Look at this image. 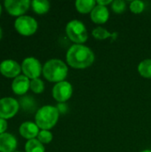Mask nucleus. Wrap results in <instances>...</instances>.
Wrapping results in <instances>:
<instances>
[{
    "mask_svg": "<svg viewBox=\"0 0 151 152\" xmlns=\"http://www.w3.org/2000/svg\"><path fill=\"white\" fill-rule=\"evenodd\" d=\"M68 64L74 69H85L94 61V53L84 45L75 44L69 47L66 55Z\"/></svg>",
    "mask_w": 151,
    "mask_h": 152,
    "instance_id": "obj_1",
    "label": "nucleus"
},
{
    "mask_svg": "<svg viewBox=\"0 0 151 152\" xmlns=\"http://www.w3.org/2000/svg\"><path fill=\"white\" fill-rule=\"evenodd\" d=\"M68 66L61 60L52 59L46 61L43 67V75L50 82L59 83L65 81L68 76Z\"/></svg>",
    "mask_w": 151,
    "mask_h": 152,
    "instance_id": "obj_2",
    "label": "nucleus"
},
{
    "mask_svg": "<svg viewBox=\"0 0 151 152\" xmlns=\"http://www.w3.org/2000/svg\"><path fill=\"white\" fill-rule=\"evenodd\" d=\"M60 113L56 107L45 105L40 108L35 116V121L41 130H50L58 122Z\"/></svg>",
    "mask_w": 151,
    "mask_h": 152,
    "instance_id": "obj_3",
    "label": "nucleus"
},
{
    "mask_svg": "<svg viewBox=\"0 0 151 152\" xmlns=\"http://www.w3.org/2000/svg\"><path fill=\"white\" fill-rule=\"evenodd\" d=\"M66 34L72 42L77 45H82L88 38V33L85 24L78 20H72L67 24Z\"/></svg>",
    "mask_w": 151,
    "mask_h": 152,
    "instance_id": "obj_4",
    "label": "nucleus"
},
{
    "mask_svg": "<svg viewBox=\"0 0 151 152\" xmlns=\"http://www.w3.org/2000/svg\"><path fill=\"white\" fill-rule=\"evenodd\" d=\"M15 29L22 36H31L33 35L37 29V22L36 20L28 15H23L18 17L14 22Z\"/></svg>",
    "mask_w": 151,
    "mask_h": 152,
    "instance_id": "obj_5",
    "label": "nucleus"
},
{
    "mask_svg": "<svg viewBox=\"0 0 151 152\" xmlns=\"http://www.w3.org/2000/svg\"><path fill=\"white\" fill-rule=\"evenodd\" d=\"M21 70L28 78L35 79L38 78L43 72V68L40 61L34 57L26 58L21 63Z\"/></svg>",
    "mask_w": 151,
    "mask_h": 152,
    "instance_id": "obj_6",
    "label": "nucleus"
},
{
    "mask_svg": "<svg viewBox=\"0 0 151 152\" xmlns=\"http://www.w3.org/2000/svg\"><path fill=\"white\" fill-rule=\"evenodd\" d=\"M20 108L17 100L12 97H4L0 99V118L9 119L14 117Z\"/></svg>",
    "mask_w": 151,
    "mask_h": 152,
    "instance_id": "obj_7",
    "label": "nucleus"
},
{
    "mask_svg": "<svg viewBox=\"0 0 151 152\" xmlns=\"http://www.w3.org/2000/svg\"><path fill=\"white\" fill-rule=\"evenodd\" d=\"M73 94L72 85L68 81L57 83L53 88V96L59 102L63 103L70 99Z\"/></svg>",
    "mask_w": 151,
    "mask_h": 152,
    "instance_id": "obj_8",
    "label": "nucleus"
},
{
    "mask_svg": "<svg viewBox=\"0 0 151 152\" xmlns=\"http://www.w3.org/2000/svg\"><path fill=\"white\" fill-rule=\"evenodd\" d=\"M31 2L29 0H5L4 6L9 14L12 16H23L28 10Z\"/></svg>",
    "mask_w": 151,
    "mask_h": 152,
    "instance_id": "obj_9",
    "label": "nucleus"
},
{
    "mask_svg": "<svg viewBox=\"0 0 151 152\" xmlns=\"http://www.w3.org/2000/svg\"><path fill=\"white\" fill-rule=\"evenodd\" d=\"M21 67L13 60H4L0 63V72L3 76L12 78L20 76Z\"/></svg>",
    "mask_w": 151,
    "mask_h": 152,
    "instance_id": "obj_10",
    "label": "nucleus"
},
{
    "mask_svg": "<svg viewBox=\"0 0 151 152\" xmlns=\"http://www.w3.org/2000/svg\"><path fill=\"white\" fill-rule=\"evenodd\" d=\"M30 88V81L29 78L24 75H20L15 77L12 84V89L15 94L22 95L25 94L28 90Z\"/></svg>",
    "mask_w": 151,
    "mask_h": 152,
    "instance_id": "obj_11",
    "label": "nucleus"
},
{
    "mask_svg": "<svg viewBox=\"0 0 151 152\" xmlns=\"http://www.w3.org/2000/svg\"><path fill=\"white\" fill-rule=\"evenodd\" d=\"M17 148L16 138L8 133L0 134V152H14Z\"/></svg>",
    "mask_w": 151,
    "mask_h": 152,
    "instance_id": "obj_12",
    "label": "nucleus"
},
{
    "mask_svg": "<svg viewBox=\"0 0 151 152\" xmlns=\"http://www.w3.org/2000/svg\"><path fill=\"white\" fill-rule=\"evenodd\" d=\"M20 134L23 138L28 139L29 141V140H32V139H35L36 137H37V135L39 134V127L37 126V125L36 123L27 121L20 125Z\"/></svg>",
    "mask_w": 151,
    "mask_h": 152,
    "instance_id": "obj_13",
    "label": "nucleus"
},
{
    "mask_svg": "<svg viewBox=\"0 0 151 152\" xmlns=\"http://www.w3.org/2000/svg\"><path fill=\"white\" fill-rule=\"evenodd\" d=\"M109 18V12L106 6L97 4L91 12V20L97 24H103L108 21Z\"/></svg>",
    "mask_w": 151,
    "mask_h": 152,
    "instance_id": "obj_14",
    "label": "nucleus"
},
{
    "mask_svg": "<svg viewBox=\"0 0 151 152\" xmlns=\"http://www.w3.org/2000/svg\"><path fill=\"white\" fill-rule=\"evenodd\" d=\"M96 2L93 0H77L76 2V8L80 13H91L96 6Z\"/></svg>",
    "mask_w": 151,
    "mask_h": 152,
    "instance_id": "obj_15",
    "label": "nucleus"
},
{
    "mask_svg": "<svg viewBox=\"0 0 151 152\" xmlns=\"http://www.w3.org/2000/svg\"><path fill=\"white\" fill-rule=\"evenodd\" d=\"M31 5L37 14H44L50 9V3L46 0H34L31 2Z\"/></svg>",
    "mask_w": 151,
    "mask_h": 152,
    "instance_id": "obj_16",
    "label": "nucleus"
},
{
    "mask_svg": "<svg viewBox=\"0 0 151 152\" xmlns=\"http://www.w3.org/2000/svg\"><path fill=\"white\" fill-rule=\"evenodd\" d=\"M138 71L142 77L151 79V59H147L140 62L138 66Z\"/></svg>",
    "mask_w": 151,
    "mask_h": 152,
    "instance_id": "obj_17",
    "label": "nucleus"
},
{
    "mask_svg": "<svg viewBox=\"0 0 151 152\" xmlns=\"http://www.w3.org/2000/svg\"><path fill=\"white\" fill-rule=\"evenodd\" d=\"M25 151L26 152H44V147L37 139H32L26 143Z\"/></svg>",
    "mask_w": 151,
    "mask_h": 152,
    "instance_id": "obj_18",
    "label": "nucleus"
},
{
    "mask_svg": "<svg viewBox=\"0 0 151 152\" xmlns=\"http://www.w3.org/2000/svg\"><path fill=\"white\" fill-rule=\"evenodd\" d=\"M92 34H93V37H95L96 39H99V40H104L109 37H114V36H115V34L109 32L107 29H105L104 28H101V27L95 28L93 30Z\"/></svg>",
    "mask_w": 151,
    "mask_h": 152,
    "instance_id": "obj_19",
    "label": "nucleus"
},
{
    "mask_svg": "<svg viewBox=\"0 0 151 152\" xmlns=\"http://www.w3.org/2000/svg\"><path fill=\"white\" fill-rule=\"evenodd\" d=\"M20 103L23 108V110L26 111H32L36 109V102L34 99L31 98L30 96H26L21 98Z\"/></svg>",
    "mask_w": 151,
    "mask_h": 152,
    "instance_id": "obj_20",
    "label": "nucleus"
},
{
    "mask_svg": "<svg viewBox=\"0 0 151 152\" xmlns=\"http://www.w3.org/2000/svg\"><path fill=\"white\" fill-rule=\"evenodd\" d=\"M37 140L42 144H48L53 140V134L49 130H40L37 135Z\"/></svg>",
    "mask_w": 151,
    "mask_h": 152,
    "instance_id": "obj_21",
    "label": "nucleus"
},
{
    "mask_svg": "<svg viewBox=\"0 0 151 152\" xmlns=\"http://www.w3.org/2000/svg\"><path fill=\"white\" fill-rule=\"evenodd\" d=\"M30 89L35 94H41L44 89V84L40 78H35L30 81Z\"/></svg>",
    "mask_w": 151,
    "mask_h": 152,
    "instance_id": "obj_22",
    "label": "nucleus"
},
{
    "mask_svg": "<svg viewBox=\"0 0 151 152\" xmlns=\"http://www.w3.org/2000/svg\"><path fill=\"white\" fill-rule=\"evenodd\" d=\"M144 8H145L144 3L142 1H140V0L133 1L130 4V10L132 11V12H133L135 14H139V13L142 12Z\"/></svg>",
    "mask_w": 151,
    "mask_h": 152,
    "instance_id": "obj_23",
    "label": "nucleus"
},
{
    "mask_svg": "<svg viewBox=\"0 0 151 152\" xmlns=\"http://www.w3.org/2000/svg\"><path fill=\"white\" fill-rule=\"evenodd\" d=\"M111 8L116 13H122L126 8V4L124 0H115L111 4Z\"/></svg>",
    "mask_w": 151,
    "mask_h": 152,
    "instance_id": "obj_24",
    "label": "nucleus"
},
{
    "mask_svg": "<svg viewBox=\"0 0 151 152\" xmlns=\"http://www.w3.org/2000/svg\"><path fill=\"white\" fill-rule=\"evenodd\" d=\"M56 108H57V110H58V111H59L60 114H65L68 111V105L65 104V102L59 103Z\"/></svg>",
    "mask_w": 151,
    "mask_h": 152,
    "instance_id": "obj_25",
    "label": "nucleus"
},
{
    "mask_svg": "<svg viewBox=\"0 0 151 152\" xmlns=\"http://www.w3.org/2000/svg\"><path fill=\"white\" fill-rule=\"evenodd\" d=\"M7 129V122L5 119L0 118V134L5 133Z\"/></svg>",
    "mask_w": 151,
    "mask_h": 152,
    "instance_id": "obj_26",
    "label": "nucleus"
},
{
    "mask_svg": "<svg viewBox=\"0 0 151 152\" xmlns=\"http://www.w3.org/2000/svg\"><path fill=\"white\" fill-rule=\"evenodd\" d=\"M112 2H113V1H111V0H98L96 3H97V4H99V5L106 6V5H108V4H112Z\"/></svg>",
    "mask_w": 151,
    "mask_h": 152,
    "instance_id": "obj_27",
    "label": "nucleus"
},
{
    "mask_svg": "<svg viewBox=\"0 0 151 152\" xmlns=\"http://www.w3.org/2000/svg\"><path fill=\"white\" fill-rule=\"evenodd\" d=\"M2 34H3V32H2V28H1V27H0V39L2 38Z\"/></svg>",
    "mask_w": 151,
    "mask_h": 152,
    "instance_id": "obj_28",
    "label": "nucleus"
},
{
    "mask_svg": "<svg viewBox=\"0 0 151 152\" xmlns=\"http://www.w3.org/2000/svg\"><path fill=\"white\" fill-rule=\"evenodd\" d=\"M141 152H151L150 150H145V151H142Z\"/></svg>",
    "mask_w": 151,
    "mask_h": 152,
    "instance_id": "obj_29",
    "label": "nucleus"
},
{
    "mask_svg": "<svg viewBox=\"0 0 151 152\" xmlns=\"http://www.w3.org/2000/svg\"><path fill=\"white\" fill-rule=\"evenodd\" d=\"M1 12H2V7H1V4H0V14H1Z\"/></svg>",
    "mask_w": 151,
    "mask_h": 152,
    "instance_id": "obj_30",
    "label": "nucleus"
},
{
    "mask_svg": "<svg viewBox=\"0 0 151 152\" xmlns=\"http://www.w3.org/2000/svg\"><path fill=\"white\" fill-rule=\"evenodd\" d=\"M14 152H20V151H14Z\"/></svg>",
    "mask_w": 151,
    "mask_h": 152,
    "instance_id": "obj_31",
    "label": "nucleus"
}]
</instances>
